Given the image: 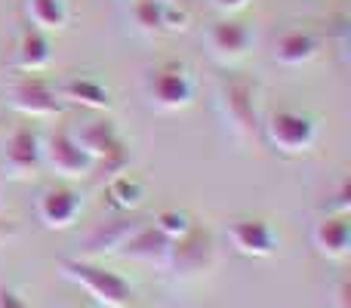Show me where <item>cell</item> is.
<instances>
[{
	"label": "cell",
	"mask_w": 351,
	"mask_h": 308,
	"mask_svg": "<svg viewBox=\"0 0 351 308\" xmlns=\"http://www.w3.org/2000/svg\"><path fill=\"white\" fill-rule=\"evenodd\" d=\"M317 53H321V43L305 31H287L274 40V62H280L287 68L308 65V62L317 59Z\"/></svg>",
	"instance_id": "17"
},
{
	"label": "cell",
	"mask_w": 351,
	"mask_h": 308,
	"mask_svg": "<svg viewBox=\"0 0 351 308\" xmlns=\"http://www.w3.org/2000/svg\"><path fill=\"white\" fill-rule=\"evenodd\" d=\"M10 105L25 117H56L65 111V102L59 99V93L40 78H19L6 90Z\"/></svg>",
	"instance_id": "7"
},
{
	"label": "cell",
	"mask_w": 351,
	"mask_h": 308,
	"mask_svg": "<svg viewBox=\"0 0 351 308\" xmlns=\"http://www.w3.org/2000/svg\"><path fill=\"white\" fill-rule=\"evenodd\" d=\"M53 59V49H49V37L47 31L34 28V25H25L19 31V40H16V56H12V65L19 71H43Z\"/></svg>",
	"instance_id": "15"
},
{
	"label": "cell",
	"mask_w": 351,
	"mask_h": 308,
	"mask_svg": "<svg viewBox=\"0 0 351 308\" xmlns=\"http://www.w3.org/2000/svg\"><path fill=\"white\" fill-rule=\"evenodd\" d=\"M216 10H222V12H234V10H243V6L250 3V0H210Z\"/></svg>",
	"instance_id": "24"
},
{
	"label": "cell",
	"mask_w": 351,
	"mask_h": 308,
	"mask_svg": "<svg viewBox=\"0 0 351 308\" xmlns=\"http://www.w3.org/2000/svg\"><path fill=\"white\" fill-rule=\"evenodd\" d=\"M40 163H47L53 173L65 176V179H80V176L93 173V161L77 145L71 130H56L40 142Z\"/></svg>",
	"instance_id": "6"
},
{
	"label": "cell",
	"mask_w": 351,
	"mask_h": 308,
	"mask_svg": "<svg viewBox=\"0 0 351 308\" xmlns=\"http://www.w3.org/2000/svg\"><path fill=\"white\" fill-rule=\"evenodd\" d=\"M56 93H59V99L65 105L74 102V105H84V108H93V111H108L111 105H114L108 86L96 78H71V80H65Z\"/></svg>",
	"instance_id": "16"
},
{
	"label": "cell",
	"mask_w": 351,
	"mask_h": 308,
	"mask_svg": "<svg viewBox=\"0 0 351 308\" xmlns=\"http://www.w3.org/2000/svg\"><path fill=\"white\" fill-rule=\"evenodd\" d=\"M265 139L280 154H305L317 142V123L311 115L296 108H278L265 117Z\"/></svg>",
	"instance_id": "4"
},
{
	"label": "cell",
	"mask_w": 351,
	"mask_h": 308,
	"mask_svg": "<svg viewBox=\"0 0 351 308\" xmlns=\"http://www.w3.org/2000/svg\"><path fill=\"white\" fill-rule=\"evenodd\" d=\"M152 225H154V228H158L164 237L176 241V237L188 235V231L194 228V219H191V213H185V210H160L158 216H154Z\"/></svg>",
	"instance_id": "21"
},
{
	"label": "cell",
	"mask_w": 351,
	"mask_h": 308,
	"mask_svg": "<svg viewBox=\"0 0 351 308\" xmlns=\"http://www.w3.org/2000/svg\"><path fill=\"white\" fill-rule=\"evenodd\" d=\"M62 274L71 278L77 287H84L99 305L105 308H127L133 303V287L117 272H108L105 265L86 259H62Z\"/></svg>",
	"instance_id": "3"
},
{
	"label": "cell",
	"mask_w": 351,
	"mask_h": 308,
	"mask_svg": "<svg viewBox=\"0 0 351 308\" xmlns=\"http://www.w3.org/2000/svg\"><path fill=\"white\" fill-rule=\"evenodd\" d=\"M80 206L84 200L71 185H53L37 198V219L47 228H71L74 219L80 216Z\"/></svg>",
	"instance_id": "11"
},
{
	"label": "cell",
	"mask_w": 351,
	"mask_h": 308,
	"mask_svg": "<svg viewBox=\"0 0 351 308\" xmlns=\"http://www.w3.org/2000/svg\"><path fill=\"white\" fill-rule=\"evenodd\" d=\"M160 12H164V28L176 31V28H188L194 12V0H158Z\"/></svg>",
	"instance_id": "22"
},
{
	"label": "cell",
	"mask_w": 351,
	"mask_h": 308,
	"mask_svg": "<svg viewBox=\"0 0 351 308\" xmlns=\"http://www.w3.org/2000/svg\"><path fill=\"white\" fill-rule=\"evenodd\" d=\"M133 22L142 34H160L164 28V12L158 0H136L133 3Z\"/></svg>",
	"instance_id": "20"
},
{
	"label": "cell",
	"mask_w": 351,
	"mask_h": 308,
	"mask_svg": "<svg viewBox=\"0 0 351 308\" xmlns=\"http://www.w3.org/2000/svg\"><path fill=\"white\" fill-rule=\"evenodd\" d=\"M213 259V235L200 225H194L188 235L176 237L170 244V253H167V265L173 268L176 274H197L210 265Z\"/></svg>",
	"instance_id": "8"
},
{
	"label": "cell",
	"mask_w": 351,
	"mask_h": 308,
	"mask_svg": "<svg viewBox=\"0 0 351 308\" xmlns=\"http://www.w3.org/2000/svg\"><path fill=\"white\" fill-rule=\"evenodd\" d=\"M216 111L234 139H253L259 130L256 117V84L241 74H228L216 86Z\"/></svg>",
	"instance_id": "1"
},
{
	"label": "cell",
	"mask_w": 351,
	"mask_h": 308,
	"mask_svg": "<svg viewBox=\"0 0 351 308\" xmlns=\"http://www.w3.org/2000/svg\"><path fill=\"white\" fill-rule=\"evenodd\" d=\"M40 167V139L31 127H19L10 136V145H6V157H3V169L12 179H22V176L34 173Z\"/></svg>",
	"instance_id": "13"
},
{
	"label": "cell",
	"mask_w": 351,
	"mask_h": 308,
	"mask_svg": "<svg viewBox=\"0 0 351 308\" xmlns=\"http://www.w3.org/2000/svg\"><path fill=\"white\" fill-rule=\"evenodd\" d=\"M206 47L210 56L219 62H237L250 53L253 47V31L247 22H237V19H222V22H213L206 28Z\"/></svg>",
	"instance_id": "10"
},
{
	"label": "cell",
	"mask_w": 351,
	"mask_h": 308,
	"mask_svg": "<svg viewBox=\"0 0 351 308\" xmlns=\"http://www.w3.org/2000/svg\"><path fill=\"white\" fill-rule=\"evenodd\" d=\"M105 198H108V204L117 206V210H133V206H139L142 198H145V185H142V179L133 173H114V179L105 188Z\"/></svg>",
	"instance_id": "19"
},
{
	"label": "cell",
	"mask_w": 351,
	"mask_h": 308,
	"mask_svg": "<svg viewBox=\"0 0 351 308\" xmlns=\"http://www.w3.org/2000/svg\"><path fill=\"white\" fill-rule=\"evenodd\" d=\"M311 241H315L317 253L327 256L333 262L348 259V250H351V222L346 213H336V216H327L315 225L311 231Z\"/></svg>",
	"instance_id": "14"
},
{
	"label": "cell",
	"mask_w": 351,
	"mask_h": 308,
	"mask_svg": "<svg viewBox=\"0 0 351 308\" xmlns=\"http://www.w3.org/2000/svg\"><path fill=\"white\" fill-rule=\"evenodd\" d=\"M0 308H28V305H25V299L19 296V293L0 290Z\"/></svg>",
	"instance_id": "23"
},
{
	"label": "cell",
	"mask_w": 351,
	"mask_h": 308,
	"mask_svg": "<svg viewBox=\"0 0 351 308\" xmlns=\"http://www.w3.org/2000/svg\"><path fill=\"white\" fill-rule=\"evenodd\" d=\"M228 241L241 256H253V259H265L278 250V231L268 219L259 216H243L228 225Z\"/></svg>",
	"instance_id": "9"
},
{
	"label": "cell",
	"mask_w": 351,
	"mask_h": 308,
	"mask_svg": "<svg viewBox=\"0 0 351 308\" xmlns=\"http://www.w3.org/2000/svg\"><path fill=\"white\" fill-rule=\"evenodd\" d=\"M28 25L40 31H62L68 25V6L65 0H25Z\"/></svg>",
	"instance_id": "18"
},
{
	"label": "cell",
	"mask_w": 351,
	"mask_h": 308,
	"mask_svg": "<svg viewBox=\"0 0 351 308\" xmlns=\"http://www.w3.org/2000/svg\"><path fill=\"white\" fill-rule=\"evenodd\" d=\"M142 86H145L148 105L158 108V111H164V115L188 108L191 99H194L191 71H188L185 62H176V59H164V62H158V65L148 68Z\"/></svg>",
	"instance_id": "2"
},
{
	"label": "cell",
	"mask_w": 351,
	"mask_h": 308,
	"mask_svg": "<svg viewBox=\"0 0 351 308\" xmlns=\"http://www.w3.org/2000/svg\"><path fill=\"white\" fill-rule=\"evenodd\" d=\"M77 145L84 148V154L93 161V173L96 169H108V173H123L130 154L123 139L117 136L114 123L111 121H90L74 133Z\"/></svg>",
	"instance_id": "5"
},
{
	"label": "cell",
	"mask_w": 351,
	"mask_h": 308,
	"mask_svg": "<svg viewBox=\"0 0 351 308\" xmlns=\"http://www.w3.org/2000/svg\"><path fill=\"white\" fill-rule=\"evenodd\" d=\"M170 237H164L154 225L136 222L130 228V235L121 241V247L114 253L127 256V259H139V262H158V265H167V253H170Z\"/></svg>",
	"instance_id": "12"
},
{
	"label": "cell",
	"mask_w": 351,
	"mask_h": 308,
	"mask_svg": "<svg viewBox=\"0 0 351 308\" xmlns=\"http://www.w3.org/2000/svg\"><path fill=\"white\" fill-rule=\"evenodd\" d=\"M348 293H351V287L346 284V281H342L339 290H336V303H339V308H351V305H348Z\"/></svg>",
	"instance_id": "25"
}]
</instances>
